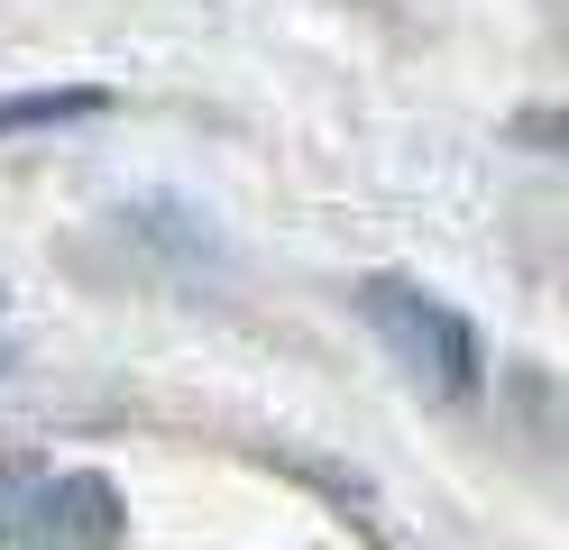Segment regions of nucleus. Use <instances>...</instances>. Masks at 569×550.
<instances>
[{
	"label": "nucleus",
	"mask_w": 569,
	"mask_h": 550,
	"mask_svg": "<svg viewBox=\"0 0 569 550\" xmlns=\"http://www.w3.org/2000/svg\"><path fill=\"white\" fill-rule=\"evenodd\" d=\"M368 321H377V340L396 349L413 377H432L441 394H469L478 340H469V321H459L450 303H432V293H413V284H396V276H377V284H368Z\"/></svg>",
	"instance_id": "f257e3e1"
},
{
	"label": "nucleus",
	"mask_w": 569,
	"mask_h": 550,
	"mask_svg": "<svg viewBox=\"0 0 569 550\" xmlns=\"http://www.w3.org/2000/svg\"><path fill=\"white\" fill-rule=\"evenodd\" d=\"M101 92H19V101H0V138L10 129H56V120H92Z\"/></svg>",
	"instance_id": "f03ea898"
}]
</instances>
